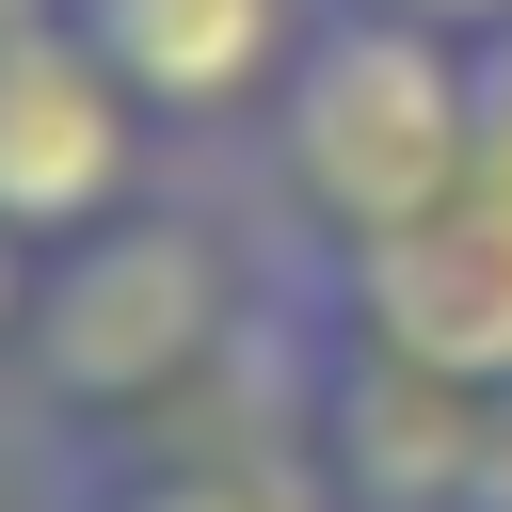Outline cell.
<instances>
[{
	"label": "cell",
	"instance_id": "cell-1",
	"mask_svg": "<svg viewBox=\"0 0 512 512\" xmlns=\"http://www.w3.org/2000/svg\"><path fill=\"white\" fill-rule=\"evenodd\" d=\"M272 176H288V208H304L336 256L400 240L416 208H448V192L480 176L464 32L384 16V0H336V16L304 32V64L272 80Z\"/></svg>",
	"mask_w": 512,
	"mask_h": 512
},
{
	"label": "cell",
	"instance_id": "cell-2",
	"mask_svg": "<svg viewBox=\"0 0 512 512\" xmlns=\"http://www.w3.org/2000/svg\"><path fill=\"white\" fill-rule=\"evenodd\" d=\"M240 336V272L208 224H80L32 288V384L64 416H144Z\"/></svg>",
	"mask_w": 512,
	"mask_h": 512
},
{
	"label": "cell",
	"instance_id": "cell-3",
	"mask_svg": "<svg viewBox=\"0 0 512 512\" xmlns=\"http://www.w3.org/2000/svg\"><path fill=\"white\" fill-rule=\"evenodd\" d=\"M336 320L368 336V352H400V368H432V384H512V192H448V208H416L400 240H368V256H336Z\"/></svg>",
	"mask_w": 512,
	"mask_h": 512
},
{
	"label": "cell",
	"instance_id": "cell-4",
	"mask_svg": "<svg viewBox=\"0 0 512 512\" xmlns=\"http://www.w3.org/2000/svg\"><path fill=\"white\" fill-rule=\"evenodd\" d=\"M128 144H144V96L80 48V16L0 32V224H16V240H80V224H112Z\"/></svg>",
	"mask_w": 512,
	"mask_h": 512
},
{
	"label": "cell",
	"instance_id": "cell-5",
	"mask_svg": "<svg viewBox=\"0 0 512 512\" xmlns=\"http://www.w3.org/2000/svg\"><path fill=\"white\" fill-rule=\"evenodd\" d=\"M320 464L368 496V512H464V464H480V384H432L368 336H336L320 368Z\"/></svg>",
	"mask_w": 512,
	"mask_h": 512
},
{
	"label": "cell",
	"instance_id": "cell-6",
	"mask_svg": "<svg viewBox=\"0 0 512 512\" xmlns=\"http://www.w3.org/2000/svg\"><path fill=\"white\" fill-rule=\"evenodd\" d=\"M80 16V48L144 96V112H240L256 80H288L304 64V0H64Z\"/></svg>",
	"mask_w": 512,
	"mask_h": 512
},
{
	"label": "cell",
	"instance_id": "cell-7",
	"mask_svg": "<svg viewBox=\"0 0 512 512\" xmlns=\"http://www.w3.org/2000/svg\"><path fill=\"white\" fill-rule=\"evenodd\" d=\"M80 512H320L288 464H240V448H208V464H144V480H96Z\"/></svg>",
	"mask_w": 512,
	"mask_h": 512
},
{
	"label": "cell",
	"instance_id": "cell-8",
	"mask_svg": "<svg viewBox=\"0 0 512 512\" xmlns=\"http://www.w3.org/2000/svg\"><path fill=\"white\" fill-rule=\"evenodd\" d=\"M464 96H480V192H512V16L464 32Z\"/></svg>",
	"mask_w": 512,
	"mask_h": 512
},
{
	"label": "cell",
	"instance_id": "cell-9",
	"mask_svg": "<svg viewBox=\"0 0 512 512\" xmlns=\"http://www.w3.org/2000/svg\"><path fill=\"white\" fill-rule=\"evenodd\" d=\"M464 512H512V384L480 400V464H464Z\"/></svg>",
	"mask_w": 512,
	"mask_h": 512
},
{
	"label": "cell",
	"instance_id": "cell-10",
	"mask_svg": "<svg viewBox=\"0 0 512 512\" xmlns=\"http://www.w3.org/2000/svg\"><path fill=\"white\" fill-rule=\"evenodd\" d=\"M0 336H32V240L0 224Z\"/></svg>",
	"mask_w": 512,
	"mask_h": 512
},
{
	"label": "cell",
	"instance_id": "cell-11",
	"mask_svg": "<svg viewBox=\"0 0 512 512\" xmlns=\"http://www.w3.org/2000/svg\"><path fill=\"white\" fill-rule=\"evenodd\" d=\"M384 16H432V32H496L512 0H384Z\"/></svg>",
	"mask_w": 512,
	"mask_h": 512
},
{
	"label": "cell",
	"instance_id": "cell-12",
	"mask_svg": "<svg viewBox=\"0 0 512 512\" xmlns=\"http://www.w3.org/2000/svg\"><path fill=\"white\" fill-rule=\"evenodd\" d=\"M48 16H64V0H0V32H48Z\"/></svg>",
	"mask_w": 512,
	"mask_h": 512
}]
</instances>
